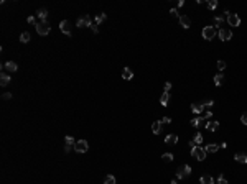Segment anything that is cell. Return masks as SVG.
Returning a JSON list of instances; mask_svg holds the SVG:
<instances>
[{"label":"cell","mask_w":247,"mask_h":184,"mask_svg":"<svg viewBox=\"0 0 247 184\" xmlns=\"http://www.w3.org/2000/svg\"><path fill=\"white\" fill-rule=\"evenodd\" d=\"M20 41H22V43H28V41H30V33H28V31H23L22 35H20Z\"/></svg>","instance_id":"83f0119b"},{"label":"cell","mask_w":247,"mask_h":184,"mask_svg":"<svg viewBox=\"0 0 247 184\" xmlns=\"http://www.w3.org/2000/svg\"><path fill=\"white\" fill-rule=\"evenodd\" d=\"M170 15H172L173 18H180V15H178V10H176V8H172V10H170Z\"/></svg>","instance_id":"e575fe53"},{"label":"cell","mask_w":247,"mask_h":184,"mask_svg":"<svg viewBox=\"0 0 247 184\" xmlns=\"http://www.w3.org/2000/svg\"><path fill=\"white\" fill-rule=\"evenodd\" d=\"M74 145H76V140L73 138V136H66L64 138V151L66 153H69L71 150H74Z\"/></svg>","instance_id":"9c48e42d"},{"label":"cell","mask_w":247,"mask_h":184,"mask_svg":"<svg viewBox=\"0 0 247 184\" xmlns=\"http://www.w3.org/2000/svg\"><path fill=\"white\" fill-rule=\"evenodd\" d=\"M206 130L208 131H216L217 128H219V122H206Z\"/></svg>","instance_id":"2e32d148"},{"label":"cell","mask_w":247,"mask_h":184,"mask_svg":"<svg viewBox=\"0 0 247 184\" xmlns=\"http://www.w3.org/2000/svg\"><path fill=\"white\" fill-rule=\"evenodd\" d=\"M217 35V30H216V26H204L203 28V38L204 40H213L214 36Z\"/></svg>","instance_id":"277c9868"},{"label":"cell","mask_w":247,"mask_h":184,"mask_svg":"<svg viewBox=\"0 0 247 184\" xmlns=\"http://www.w3.org/2000/svg\"><path fill=\"white\" fill-rule=\"evenodd\" d=\"M213 105H214V100H208V102H204V107H208V108H211Z\"/></svg>","instance_id":"f35d334b"},{"label":"cell","mask_w":247,"mask_h":184,"mask_svg":"<svg viewBox=\"0 0 247 184\" xmlns=\"http://www.w3.org/2000/svg\"><path fill=\"white\" fill-rule=\"evenodd\" d=\"M216 7H217V2H216V0H209V2H208V8H209V10H214Z\"/></svg>","instance_id":"1f68e13d"},{"label":"cell","mask_w":247,"mask_h":184,"mask_svg":"<svg viewBox=\"0 0 247 184\" xmlns=\"http://www.w3.org/2000/svg\"><path fill=\"white\" fill-rule=\"evenodd\" d=\"M35 28H36V33H38V35H41V36H46L51 31V26H50L48 22H38Z\"/></svg>","instance_id":"6da1fadb"},{"label":"cell","mask_w":247,"mask_h":184,"mask_svg":"<svg viewBox=\"0 0 247 184\" xmlns=\"http://www.w3.org/2000/svg\"><path fill=\"white\" fill-rule=\"evenodd\" d=\"M217 184H229V182H227V179L224 176H219L217 178Z\"/></svg>","instance_id":"d590c367"},{"label":"cell","mask_w":247,"mask_h":184,"mask_svg":"<svg viewBox=\"0 0 247 184\" xmlns=\"http://www.w3.org/2000/svg\"><path fill=\"white\" fill-rule=\"evenodd\" d=\"M241 122H242L244 125H247V112H244V114L241 115Z\"/></svg>","instance_id":"8d00e7d4"},{"label":"cell","mask_w":247,"mask_h":184,"mask_svg":"<svg viewBox=\"0 0 247 184\" xmlns=\"http://www.w3.org/2000/svg\"><path fill=\"white\" fill-rule=\"evenodd\" d=\"M217 36H219L221 41H229L232 38V31L231 30H224V28H219V30H217Z\"/></svg>","instance_id":"52a82bcc"},{"label":"cell","mask_w":247,"mask_h":184,"mask_svg":"<svg viewBox=\"0 0 247 184\" xmlns=\"http://www.w3.org/2000/svg\"><path fill=\"white\" fill-rule=\"evenodd\" d=\"M152 131H153L155 135H158L161 131V122H153V123H152Z\"/></svg>","instance_id":"603a6c76"},{"label":"cell","mask_w":247,"mask_h":184,"mask_svg":"<svg viewBox=\"0 0 247 184\" xmlns=\"http://www.w3.org/2000/svg\"><path fill=\"white\" fill-rule=\"evenodd\" d=\"M99 25H96V23H92V25H91V30L94 31V33H99V28H97Z\"/></svg>","instance_id":"b9f144b4"},{"label":"cell","mask_w":247,"mask_h":184,"mask_svg":"<svg viewBox=\"0 0 247 184\" xmlns=\"http://www.w3.org/2000/svg\"><path fill=\"white\" fill-rule=\"evenodd\" d=\"M2 99H3V100H8V99H12V94H8V92H3V94H2Z\"/></svg>","instance_id":"74e56055"},{"label":"cell","mask_w":247,"mask_h":184,"mask_svg":"<svg viewBox=\"0 0 247 184\" xmlns=\"http://www.w3.org/2000/svg\"><path fill=\"white\" fill-rule=\"evenodd\" d=\"M104 184H115V176H112V174H107Z\"/></svg>","instance_id":"f1b7e54d"},{"label":"cell","mask_w":247,"mask_h":184,"mask_svg":"<svg viewBox=\"0 0 247 184\" xmlns=\"http://www.w3.org/2000/svg\"><path fill=\"white\" fill-rule=\"evenodd\" d=\"M227 23H229L231 26H239L241 25V18L236 15V13H229L227 15Z\"/></svg>","instance_id":"30bf717a"},{"label":"cell","mask_w":247,"mask_h":184,"mask_svg":"<svg viewBox=\"0 0 247 184\" xmlns=\"http://www.w3.org/2000/svg\"><path fill=\"white\" fill-rule=\"evenodd\" d=\"M194 143H196V145H201L203 143V135L201 133H196V135H194Z\"/></svg>","instance_id":"f546056e"},{"label":"cell","mask_w":247,"mask_h":184,"mask_svg":"<svg viewBox=\"0 0 247 184\" xmlns=\"http://www.w3.org/2000/svg\"><path fill=\"white\" fill-rule=\"evenodd\" d=\"M132 77H134V72H132L129 68H124V69H122V79H125V81H130Z\"/></svg>","instance_id":"ac0fdd59"},{"label":"cell","mask_w":247,"mask_h":184,"mask_svg":"<svg viewBox=\"0 0 247 184\" xmlns=\"http://www.w3.org/2000/svg\"><path fill=\"white\" fill-rule=\"evenodd\" d=\"M161 123H170V122H172V119H170V117H163V119L160 120Z\"/></svg>","instance_id":"60d3db41"},{"label":"cell","mask_w":247,"mask_h":184,"mask_svg":"<svg viewBox=\"0 0 247 184\" xmlns=\"http://www.w3.org/2000/svg\"><path fill=\"white\" fill-rule=\"evenodd\" d=\"M59 30H61V33H64L66 36H71V35H73L69 20H63V22H61V23H59Z\"/></svg>","instance_id":"ba28073f"},{"label":"cell","mask_w":247,"mask_h":184,"mask_svg":"<svg viewBox=\"0 0 247 184\" xmlns=\"http://www.w3.org/2000/svg\"><path fill=\"white\" fill-rule=\"evenodd\" d=\"M8 82H10V76L5 74V72H2L0 74V86L5 87V86H8Z\"/></svg>","instance_id":"d6986e66"},{"label":"cell","mask_w":247,"mask_h":184,"mask_svg":"<svg viewBox=\"0 0 247 184\" xmlns=\"http://www.w3.org/2000/svg\"><path fill=\"white\" fill-rule=\"evenodd\" d=\"M74 150H76V153H86L87 150H89L87 141H86V140H79V141H76Z\"/></svg>","instance_id":"5b68a950"},{"label":"cell","mask_w":247,"mask_h":184,"mask_svg":"<svg viewBox=\"0 0 247 184\" xmlns=\"http://www.w3.org/2000/svg\"><path fill=\"white\" fill-rule=\"evenodd\" d=\"M106 18H107L106 13H99V15L96 17V20H94V23H96V25H101L102 22H106Z\"/></svg>","instance_id":"484cf974"},{"label":"cell","mask_w":247,"mask_h":184,"mask_svg":"<svg viewBox=\"0 0 247 184\" xmlns=\"http://www.w3.org/2000/svg\"><path fill=\"white\" fill-rule=\"evenodd\" d=\"M92 18L91 17H87V15H84V17H81L79 20H78V23H76V26L78 28H84V26H91L92 25Z\"/></svg>","instance_id":"8992f818"},{"label":"cell","mask_w":247,"mask_h":184,"mask_svg":"<svg viewBox=\"0 0 247 184\" xmlns=\"http://www.w3.org/2000/svg\"><path fill=\"white\" fill-rule=\"evenodd\" d=\"M234 159H236L237 163L247 164V155H245V153H236V155H234Z\"/></svg>","instance_id":"e0dca14e"},{"label":"cell","mask_w":247,"mask_h":184,"mask_svg":"<svg viewBox=\"0 0 247 184\" xmlns=\"http://www.w3.org/2000/svg\"><path fill=\"white\" fill-rule=\"evenodd\" d=\"M204 150H206V153H216L217 150H219V145H216V143H209V145L204 146Z\"/></svg>","instance_id":"ffe728a7"},{"label":"cell","mask_w":247,"mask_h":184,"mask_svg":"<svg viewBox=\"0 0 247 184\" xmlns=\"http://www.w3.org/2000/svg\"><path fill=\"white\" fill-rule=\"evenodd\" d=\"M206 155H208V153H206V150H204L203 146H198V145H196L194 148H191V156L196 158L198 161H203V159L206 158Z\"/></svg>","instance_id":"7a4b0ae2"},{"label":"cell","mask_w":247,"mask_h":184,"mask_svg":"<svg viewBox=\"0 0 247 184\" xmlns=\"http://www.w3.org/2000/svg\"><path fill=\"white\" fill-rule=\"evenodd\" d=\"M217 69H219V71L226 69V61H222V59H219V61H217Z\"/></svg>","instance_id":"d6a6232c"},{"label":"cell","mask_w":247,"mask_h":184,"mask_svg":"<svg viewBox=\"0 0 247 184\" xmlns=\"http://www.w3.org/2000/svg\"><path fill=\"white\" fill-rule=\"evenodd\" d=\"M222 22H224V18H222V17H214V26H221Z\"/></svg>","instance_id":"4dcf8cb0"},{"label":"cell","mask_w":247,"mask_h":184,"mask_svg":"<svg viewBox=\"0 0 247 184\" xmlns=\"http://www.w3.org/2000/svg\"><path fill=\"white\" fill-rule=\"evenodd\" d=\"M191 110L194 112V114H201V112L204 110V104H193Z\"/></svg>","instance_id":"7402d4cb"},{"label":"cell","mask_w":247,"mask_h":184,"mask_svg":"<svg viewBox=\"0 0 247 184\" xmlns=\"http://www.w3.org/2000/svg\"><path fill=\"white\" fill-rule=\"evenodd\" d=\"M161 159H163L165 163H172L173 161V155L172 153H163L161 155Z\"/></svg>","instance_id":"4316f807"},{"label":"cell","mask_w":247,"mask_h":184,"mask_svg":"<svg viewBox=\"0 0 247 184\" xmlns=\"http://www.w3.org/2000/svg\"><path fill=\"white\" fill-rule=\"evenodd\" d=\"M214 84H216V86H222V84H224V76H222L221 72L214 76Z\"/></svg>","instance_id":"d4e9b609"},{"label":"cell","mask_w":247,"mask_h":184,"mask_svg":"<svg viewBox=\"0 0 247 184\" xmlns=\"http://www.w3.org/2000/svg\"><path fill=\"white\" fill-rule=\"evenodd\" d=\"M178 22H180V25H181L184 30H188V28L191 26V18L186 17V15H181V17L178 18Z\"/></svg>","instance_id":"8fae6325"},{"label":"cell","mask_w":247,"mask_h":184,"mask_svg":"<svg viewBox=\"0 0 247 184\" xmlns=\"http://www.w3.org/2000/svg\"><path fill=\"white\" fill-rule=\"evenodd\" d=\"M2 68L7 69V71H10V72H15V71L18 69V66H17V63H13V61H7V63L3 64Z\"/></svg>","instance_id":"9a60e30c"},{"label":"cell","mask_w":247,"mask_h":184,"mask_svg":"<svg viewBox=\"0 0 247 184\" xmlns=\"http://www.w3.org/2000/svg\"><path fill=\"white\" fill-rule=\"evenodd\" d=\"M176 141H178V135L176 133H170L165 136V143L167 145H176Z\"/></svg>","instance_id":"4fadbf2b"},{"label":"cell","mask_w":247,"mask_h":184,"mask_svg":"<svg viewBox=\"0 0 247 184\" xmlns=\"http://www.w3.org/2000/svg\"><path fill=\"white\" fill-rule=\"evenodd\" d=\"M191 174V166L189 164H183L176 169V179H184Z\"/></svg>","instance_id":"3957f363"},{"label":"cell","mask_w":247,"mask_h":184,"mask_svg":"<svg viewBox=\"0 0 247 184\" xmlns=\"http://www.w3.org/2000/svg\"><path fill=\"white\" fill-rule=\"evenodd\" d=\"M163 89H165V92H170V89H172V82H167L163 86Z\"/></svg>","instance_id":"ab89813d"},{"label":"cell","mask_w":247,"mask_h":184,"mask_svg":"<svg viewBox=\"0 0 247 184\" xmlns=\"http://www.w3.org/2000/svg\"><path fill=\"white\" fill-rule=\"evenodd\" d=\"M201 184H214V179H213L211 176H208V174H204V176H201Z\"/></svg>","instance_id":"cb8c5ba5"},{"label":"cell","mask_w":247,"mask_h":184,"mask_svg":"<svg viewBox=\"0 0 247 184\" xmlns=\"http://www.w3.org/2000/svg\"><path fill=\"white\" fill-rule=\"evenodd\" d=\"M189 123H191L193 127H196V128H199V127L206 125V119H204V117H196V119H193Z\"/></svg>","instance_id":"7c38bea8"},{"label":"cell","mask_w":247,"mask_h":184,"mask_svg":"<svg viewBox=\"0 0 247 184\" xmlns=\"http://www.w3.org/2000/svg\"><path fill=\"white\" fill-rule=\"evenodd\" d=\"M36 17L40 18V22H48L46 18H48V10L46 8H40V10H36Z\"/></svg>","instance_id":"5bb4252c"},{"label":"cell","mask_w":247,"mask_h":184,"mask_svg":"<svg viewBox=\"0 0 247 184\" xmlns=\"http://www.w3.org/2000/svg\"><path fill=\"white\" fill-rule=\"evenodd\" d=\"M26 22L30 23V25H35V26H36V23H38L35 17H28V18H26Z\"/></svg>","instance_id":"836d02e7"},{"label":"cell","mask_w":247,"mask_h":184,"mask_svg":"<svg viewBox=\"0 0 247 184\" xmlns=\"http://www.w3.org/2000/svg\"><path fill=\"white\" fill-rule=\"evenodd\" d=\"M168 102H170V92H163V94H161V97H160V104L163 107H167Z\"/></svg>","instance_id":"44dd1931"},{"label":"cell","mask_w":247,"mask_h":184,"mask_svg":"<svg viewBox=\"0 0 247 184\" xmlns=\"http://www.w3.org/2000/svg\"><path fill=\"white\" fill-rule=\"evenodd\" d=\"M172 184H178V179H173V181H172Z\"/></svg>","instance_id":"7bdbcfd3"}]
</instances>
